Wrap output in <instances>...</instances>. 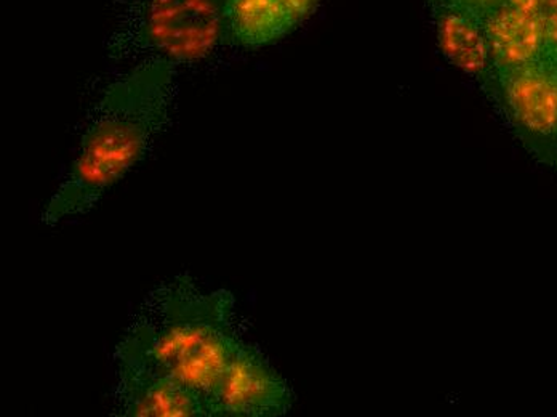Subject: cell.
Listing matches in <instances>:
<instances>
[{
	"instance_id": "8992f818",
	"label": "cell",
	"mask_w": 557,
	"mask_h": 417,
	"mask_svg": "<svg viewBox=\"0 0 557 417\" xmlns=\"http://www.w3.org/2000/svg\"><path fill=\"white\" fill-rule=\"evenodd\" d=\"M494 74L525 66L545 56L540 0H503L484 19Z\"/></svg>"
},
{
	"instance_id": "5b68a950",
	"label": "cell",
	"mask_w": 557,
	"mask_h": 417,
	"mask_svg": "<svg viewBox=\"0 0 557 417\" xmlns=\"http://www.w3.org/2000/svg\"><path fill=\"white\" fill-rule=\"evenodd\" d=\"M290 406L292 393L284 379L247 342L234 359L220 392V417L278 416Z\"/></svg>"
},
{
	"instance_id": "277c9868",
	"label": "cell",
	"mask_w": 557,
	"mask_h": 417,
	"mask_svg": "<svg viewBox=\"0 0 557 417\" xmlns=\"http://www.w3.org/2000/svg\"><path fill=\"white\" fill-rule=\"evenodd\" d=\"M503 113L536 155L557 152V61L549 57L495 73Z\"/></svg>"
},
{
	"instance_id": "3957f363",
	"label": "cell",
	"mask_w": 557,
	"mask_h": 417,
	"mask_svg": "<svg viewBox=\"0 0 557 417\" xmlns=\"http://www.w3.org/2000/svg\"><path fill=\"white\" fill-rule=\"evenodd\" d=\"M227 0H149L139 15L135 49L148 60L195 63L224 44Z\"/></svg>"
},
{
	"instance_id": "9c48e42d",
	"label": "cell",
	"mask_w": 557,
	"mask_h": 417,
	"mask_svg": "<svg viewBox=\"0 0 557 417\" xmlns=\"http://www.w3.org/2000/svg\"><path fill=\"white\" fill-rule=\"evenodd\" d=\"M301 23L290 0H227L224 44L261 47Z\"/></svg>"
},
{
	"instance_id": "52a82bcc",
	"label": "cell",
	"mask_w": 557,
	"mask_h": 417,
	"mask_svg": "<svg viewBox=\"0 0 557 417\" xmlns=\"http://www.w3.org/2000/svg\"><path fill=\"white\" fill-rule=\"evenodd\" d=\"M114 415L122 417H210L206 403L161 376L115 365Z\"/></svg>"
},
{
	"instance_id": "7c38bea8",
	"label": "cell",
	"mask_w": 557,
	"mask_h": 417,
	"mask_svg": "<svg viewBox=\"0 0 557 417\" xmlns=\"http://www.w3.org/2000/svg\"><path fill=\"white\" fill-rule=\"evenodd\" d=\"M555 159H556V161H557V152H556Z\"/></svg>"
},
{
	"instance_id": "7a4b0ae2",
	"label": "cell",
	"mask_w": 557,
	"mask_h": 417,
	"mask_svg": "<svg viewBox=\"0 0 557 417\" xmlns=\"http://www.w3.org/2000/svg\"><path fill=\"white\" fill-rule=\"evenodd\" d=\"M175 64L145 60L110 84L95 107L79 152L42 213L55 226L97 208L108 189L148 152L168 125Z\"/></svg>"
},
{
	"instance_id": "30bf717a",
	"label": "cell",
	"mask_w": 557,
	"mask_h": 417,
	"mask_svg": "<svg viewBox=\"0 0 557 417\" xmlns=\"http://www.w3.org/2000/svg\"><path fill=\"white\" fill-rule=\"evenodd\" d=\"M540 15L545 29V56L557 61V0H540Z\"/></svg>"
},
{
	"instance_id": "8fae6325",
	"label": "cell",
	"mask_w": 557,
	"mask_h": 417,
	"mask_svg": "<svg viewBox=\"0 0 557 417\" xmlns=\"http://www.w3.org/2000/svg\"><path fill=\"white\" fill-rule=\"evenodd\" d=\"M434 2L450 3V5L461 7V9L470 10L475 15L485 16L491 15L497 7L502 5L503 0H434Z\"/></svg>"
},
{
	"instance_id": "6da1fadb",
	"label": "cell",
	"mask_w": 557,
	"mask_h": 417,
	"mask_svg": "<svg viewBox=\"0 0 557 417\" xmlns=\"http://www.w3.org/2000/svg\"><path fill=\"white\" fill-rule=\"evenodd\" d=\"M233 294L207 293L188 274L152 290L115 347V365L132 366L175 382L220 417L219 396L246 345Z\"/></svg>"
},
{
	"instance_id": "ba28073f",
	"label": "cell",
	"mask_w": 557,
	"mask_h": 417,
	"mask_svg": "<svg viewBox=\"0 0 557 417\" xmlns=\"http://www.w3.org/2000/svg\"><path fill=\"white\" fill-rule=\"evenodd\" d=\"M431 3L437 42L444 57L468 76H494V63L485 36L484 20L461 7L434 0H431Z\"/></svg>"
}]
</instances>
